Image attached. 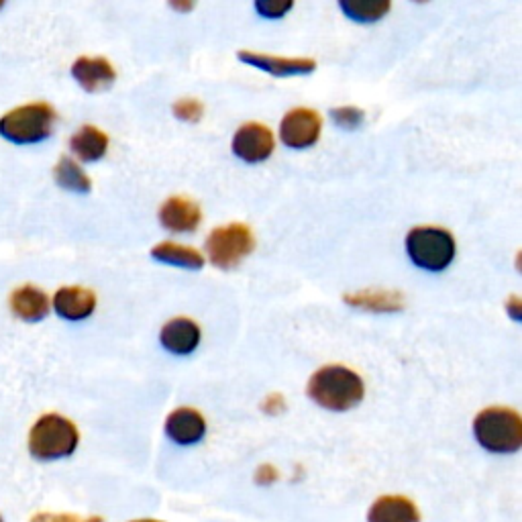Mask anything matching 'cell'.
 <instances>
[{
    "label": "cell",
    "instance_id": "6da1fadb",
    "mask_svg": "<svg viewBox=\"0 0 522 522\" xmlns=\"http://www.w3.org/2000/svg\"><path fill=\"white\" fill-rule=\"evenodd\" d=\"M306 394L327 410L343 412L363 400L365 386L359 374L345 365H325L310 378Z\"/></svg>",
    "mask_w": 522,
    "mask_h": 522
},
{
    "label": "cell",
    "instance_id": "7a4b0ae2",
    "mask_svg": "<svg viewBox=\"0 0 522 522\" xmlns=\"http://www.w3.org/2000/svg\"><path fill=\"white\" fill-rule=\"evenodd\" d=\"M478 443L492 453H514L522 447V419L512 408H486L474 421Z\"/></svg>",
    "mask_w": 522,
    "mask_h": 522
},
{
    "label": "cell",
    "instance_id": "3957f363",
    "mask_svg": "<svg viewBox=\"0 0 522 522\" xmlns=\"http://www.w3.org/2000/svg\"><path fill=\"white\" fill-rule=\"evenodd\" d=\"M457 245L453 235L441 227H414L406 235V253L416 268L443 272L451 266Z\"/></svg>",
    "mask_w": 522,
    "mask_h": 522
},
{
    "label": "cell",
    "instance_id": "277c9868",
    "mask_svg": "<svg viewBox=\"0 0 522 522\" xmlns=\"http://www.w3.org/2000/svg\"><path fill=\"white\" fill-rule=\"evenodd\" d=\"M78 429L60 414H45L35 423L29 435V451L41 461L68 457L78 447Z\"/></svg>",
    "mask_w": 522,
    "mask_h": 522
},
{
    "label": "cell",
    "instance_id": "5b68a950",
    "mask_svg": "<svg viewBox=\"0 0 522 522\" xmlns=\"http://www.w3.org/2000/svg\"><path fill=\"white\" fill-rule=\"evenodd\" d=\"M56 111L45 102L25 104L0 119V135L17 145L39 143L54 131Z\"/></svg>",
    "mask_w": 522,
    "mask_h": 522
},
{
    "label": "cell",
    "instance_id": "8992f818",
    "mask_svg": "<svg viewBox=\"0 0 522 522\" xmlns=\"http://www.w3.org/2000/svg\"><path fill=\"white\" fill-rule=\"evenodd\" d=\"M253 249H255V237L251 229L243 223L217 227L206 237L208 257H211L213 266L221 270H231L239 266L241 259H245Z\"/></svg>",
    "mask_w": 522,
    "mask_h": 522
},
{
    "label": "cell",
    "instance_id": "52a82bcc",
    "mask_svg": "<svg viewBox=\"0 0 522 522\" xmlns=\"http://www.w3.org/2000/svg\"><path fill=\"white\" fill-rule=\"evenodd\" d=\"M321 115L312 109H294L286 113L280 125V139L292 149L312 147L321 137Z\"/></svg>",
    "mask_w": 522,
    "mask_h": 522
},
{
    "label": "cell",
    "instance_id": "ba28073f",
    "mask_svg": "<svg viewBox=\"0 0 522 522\" xmlns=\"http://www.w3.org/2000/svg\"><path fill=\"white\" fill-rule=\"evenodd\" d=\"M274 133L261 123H245L233 137V153L245 164L266 162L274 153Z\"/></svg>",
    "mask_w": 522,
    "mask_h": 522
},
{
    "label": "cell",
    "instance_id": "9c48e42d",
    "mask_svg": "<svg viewBox=\"0 0 522 522\" xmlns=\"http://www.w3.org/2000/svg\"><path fill=\"white\" fill-rule=\"evenodd\" d=\"M237 58L247 66L259 68L278 78L302 76L317 70V62L308 58H276L268 54H255V51H239Z\"/></svg>",
    "mask_w": 522,
    "mask_h": 522
},
{
    "label": "cell",
    "instance_id": "30bf717a",
    "mask_svg": "<svg viewBox=\"0 0 522 522\" xmlns=\"http://www.w3.org/2000/svg\"><path fill=\"white\" fill-rule=\"evenodd\" d=\"M200 221V206L184 196H172L160 208V223L174 233H190L200 225Z\"/></svg>",
    "mask_w": 522,
    "mask_h": 522
},
{
    "label": "cell",
    "instance_id": "8fae6325",
    "mask_svg": "<svg viewBox=\"0 0 522 522\" xmlns=\"http://www.w3.org/2000/svg\"><path fill=\"white\" fill-rule=\"evenodd\" d=\"M206 433L204 416L194 408H178L166 421V435L178 445H194Z\"/></svg>",
    "mask_w": 522,
    "mask_h": 522
},
{
    "label": "cell",
    "instance_id": "7c38bea8",
    "mask_svg": "<svg viewBox=\"0 0 522 522\" xmlns=\"http://www.w3.org/2000/svg\"><path fill=\"white\" fill-rule=\"evenodd\" d=\"M72 76L86 92H100L115 82L117 72L104 58H80L72 66Z\"/></svg>",
    "mask_w": 522,
    "mask_h": 522
},
{
    "label": "cell",
    "instance_id": "4fadbf2b",
    "mask_svg": "<svg viewBox=\"0 0 522 522\" xmlns=\"http://www.w3.org/2000/svg\"><path fill=\"white\" fill-rule=\"evenodd\" d=\"M160 343L172 355H190L200 343V327L186 317L172 319L164 325L160 333Z\"/></svg>",
    "mask_w": 522,
    "mask_h": 522
},
{
    "label": "cell",
    "instance_id": "5bb4252c",
    "mask_svg": "<svg viewBox=\"0 0 522 522\" xmlns=\"http://www.w3.org/2000/svg\"><path fill=\"white\" fill-rule=\"evenodd\" d=\"M56 312L66 321H84L88 319L96 308V296L88 288L68 286L58 290L54 298Z\"/></svg>",
    "mask_w": 522,
    "mask_h": 522
},
{
    "label": "cell",
    "instance_id": "9a60e30c",
    "mask_svg": "<svg viewBox=\"0 0 522 522\" xmlns=\"http://www.w3.org/2000/svg\"><path fill=\"white\" fill-rule=\"evenodd\" d=\"M368 522H421V514L404 496H382L372 504Z\"/></svg>",
    "mask_w": 522,
    "mask_h": 522
},
{
    "label": "cell",
    "instance_id": "2e32d148",
    "mask_svg": "<svg viewBox=\"0 0 522 522\" xmlns=\"http://www.w3.org/2000/svg\"><path fill=\"white\" fill-rule=\"evenodd\" d=\"M11 308L15 315L27 323H37L47 317L49 300L47 296L35 286H23L13 292Z\"/></svg>",
    "mask_w": 522,
    "mask_h": 522
},
{
    "label": "cell",
    "instance_id": "e0dca14e",
    "mask_svg": "<svg viewBox=\"0 0 522 522\" xmlns=\"http://www.w3.org/2000/svg\"><path fill=\"white\" fill-rule=\"evenodd\" d=\"M343 300L353 308H363L370 312H398L404 308L402 294L388 290H363L355 294H345Z\"/></svg>",
    "mask_w": 522,
    "mask_h": 522
},
{
    "label": "cell",
    "instance_id": "ac0fdd59",
    "mask_svg": "<svg viewBox=\"0 0 522 522\" xmlns=\"http://www.w3.org/2000/svg\"><path fill=\"white\" fill-rule=\"evenodd\" d=\"M70 147L82 162H98L104 158V153H107V149H109V137L104 135L98 127L84 125L70 139Z\"/></svg>",
    "mask_w": 522,
    "mask_h": 522
},
{
    "label": "cell",
    "instance_id": "d6986e66",
    "mask_svg": "<svg viewBox=\"0 0 522 522\" xmlns=\"http://www.w3.org/2000/svg\"><path fill=\"white\" fill-rule=\"evenodd\" d=\"M151 257L162 261V264L186 268V270H200L204 266V257L200 251L192 247H184L172 241L160 243L151 249Z\"/></svg>",
    "mask_w": 522,
    "mask_h": 522
},
{
    "label": "cell",
    "instance_id": "ffe728a7",
    "mask_svg": "<svg viewBox=\"0 0 522 522\" xmlns=\"http://www.w3.org/2000/svg\"><path fill=\"white\" fill-rule=\"evenodd\" d=\"M339 9L357 23H374L380 21L388 11V0H341Z\"/></svg>",
    "mask_w": 522,
    "mask_h": 522
},
{
    "label": "cell",
    "instance_id": "44dd1931",
    "mask_svg": "<svg viewBox=\"0 0 522 522\" xmlns=\"http://www.w3.org/2000/svg\"><path fill=\"white\" fill-rule=\"evenodd\" d=\"M56 182L70 192H78V194H88L92 184L90 178L84 174V170L70 158L60 160V164L56 166Z\"/></svg>",
    "mask_w": 522,
    "mask_h": 522
},
{
    "label": "cell",
    "instance_id": "7402d4cb",
    "mask_svg": "<svg viewBox=\"0 0 522 522\" xmlns=\"http://www.w3.org/2000/svg\"><path fill=\"white\" fill-rule=\"evenodd\" d=\"M331 119L337 127L341 129H347V131H353L357 127H361L363 123V111L361 109H355V107H339V109H333L331 111Z\"/></svg>",
    "mask_w": 522,
    "mask_h": 522
},
{
    "label": "cell",
    "instance_id": "603a6c76",
    "mask_svg": "<svg viewBox=\"0 0 522 522\" xmlns=\"http://www.w3.org/2000/svg\"><path fill=\"white\" fill-rule=\"evenodd\" d=\"M292 0H257L255 11L266 19H280L292 9Z\"/></svg>",
    "mask_w": 522,
    "mask_h": 522
},
{
    "label": "cell",
    "instance_id": "cb8c5ba5",
    "mask_svg": "<svg viewBox=\"0 0 522 522\" xmlns=\"http://www.w3.org/2000/svg\"><path fill=\"white\" fill-rule=\"evenodd\" d=\"M202 113H204V107H202V102H198L196 98H182L174 104V115L188 123L200 121Z\"/></svg>",
    "mask_w": 522,
    "mask_h": 522
},
{
    "label": "cell",
    "instance_id": "d4e9b609",
    "mask_svg": "<svg viewBox=\"0 0 522 522\" xmlns=\"http://www.w3.org/2000/svg\"><path fill=\"white\" fill-rule=\"evenodd\" d=\"M31 522H104L100 516H88V518H82V516H74V514H49V512H41V514H35L31 518Z\"/></svg>",
    "mask_w": 522,
    "mask_h": 522
},
{
    "label": "cell",
    "instance_id": "484cf974",
    "mask_svg": "<svg viewBox=\"0 0 522 522\" xmlns=\"http://www.w3.org/2000/svg\"><path fill=\"white\" fill-rule=\"evenodd\" d=\"M257 482L259 484H272V482H276V478H278V474H276V469L272 467V465H261L259 469H257Z\"/></svg>",
    "mask_w": 522,
    "mask_h": 522
},
{
    "label": "cell",
    "instance_id": "4316f807",
    "mask_svg": "<svg viewBox=\"0 0 522 522\" xmlns=\"http://www.w3.org/2000/svg\"><path fill=\"white\" fill-rule=\"evenodd\" d=\"M510 306H512V310H510L512 317L518 321V319H520V315H518V298H512V300H510Z\"/></svg>",
    "mask_w": 522,
    "mask_h": 522
},
{
    "label": "cell",
    "instance_id": "83f0119b",
    "mask_svg": "<svg viewBox=\"0 0 522 522\" xmlns=\"http://www.w3.org/2000/svg\"><path fill=\"white\" fill-rule=\"evenodd\" d=\"M131 522H162V520H151V518L145 520V518H143V520H131Z\"/></svg>",
    "mask_w": 522,
    "mask_h": 522
},
{
    "label": "cell",
    "instance_id": "f1b7e54d",
    "mask_svg": "<svg viewBox=\"0 0 522 522\" xmlns=\"http://www.w3.org/2000/svg\"><path fill=\"white\" fill-rule=\"evenodd\" d=\"M0 522H3V518H0Z\"/></svg>",
    "mask_w": 522,
    "mask_h": 522
}]
</instances>
